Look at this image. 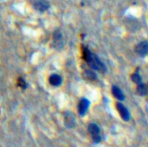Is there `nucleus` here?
Wrapping results in <instances>:
<instances>
[{
	"label": "nucleus",
	"instance_id": "nucleus-1",
	"mask_svg": "<svg viewBox=\"0 0 148 147\" xmlns=\"http://www.w3.org/2000/svg\"><path fill=\"white\" fill-rule=\"evenodd\" d=\"M83 57L85 61L92 69L100 71L102 73L106 71V65L103 64V62L99 58V57L96 54L92 52L86 47L83 48Z\"/></svg>",
	"mask_w": 148,
	"mask_h": 147
},
{
	"label": "nucleus",
	"instance_id": "nucleus-2",
	"mask_svg": "<svg viewBox=\"0 0 148 147\" xmlns=\"http://www.w3.org/2000/svg\"><path fill=\"white\" fill-rule=\"evenodd\" d=\"M88 131L95 143H99L101 141V135H100V129L98 124L94 123H91L88 125Z\"/></svg>",
	"mask_w": 148,
	"mask_h": 147
},
{
	"label": "nucleus",
	"instance_id": "nucleus-3",
	"mask_svg": "<svg viewBox=\"0 0 148 147\" xmlns=\"http://www.w3.org/2000/svg\"><path fill=\"white\" fill-rule=\"evenodd\" d=\"M136 53L140 57H145L148 54V42L143 41L140 42L135 48Z\"/></svg>",
	"mask_w": 148,
	"mask_h": 147
},
{
	"label": "nucleus",
	"instance_id": "nucleus-4",
	"mask_svg": "<svg viewBox=\"0 0 148 147\" xmlns=\"http://www.w3.org/2000/svg\"><path fill=\"white\" fill-rule=\"evenodd\" d=\"M116 106H117L118 111L119 112L121 118H122L125 121H128V120L130 119V113H129L128 110L126 109V107H125L123 104H121V103H119V102L117 103Z\"/></svg>",
	"mask_w": 148,
	"mask_h": 147
},
{
	"label": "nucleus",
	"instance_id": "nucleus-5",
	"mask_svg": "<svg viewBox=\"0 0 148 147\" xmlns=\"http://www.w3.org/2000/svg\"><path fill=\"white\" fill-rule=\"evenodd\" d=\"M49 6H50V5L46 0H38V1L34 4V8L40 12L46 11L49 8Z\"/></svg>",
	"mask_w": 148,
	"mask_h": 147
},
{
	"label": "nucleus",
	"instance_id": "nucleus-6",
	"mask_svg": "<svg viewBox=\"0 0 148 147\" xmlns=\"http://www.w3.org/2000/svg\"><path fill=\"white\" fill-rule=\"evenodd\" d=\"M89 105H90L89 101L86 98H82L79 101V112L81 116H84L86 113V111L89 108Z\"/></svg>",
	"mask_w": 148,
	"mask_h": 147
},
{
	"label": "nucleus",
	"instance_id": "nucleus-7",
	"mask_svg": "<svg viewBox=\"0 0 148 147\" xmlns=\"http://www.w3.org/2000/svg\"><path fill=\"white\" fill-rule=\"evenodd\" d=\"M64 124L68 128H72L75 125V118L71 112H65L64 114Z\"/></svg>",
	"mask_w": 148,
	"mask_h": 147
},
{
	"label": "nucleus",
	"instance_id": "nucleus-8",
	"mask_svg": "<svg viewBox=\"0 0 148 147\" xmlns=\"http://www.w3.org/2000/svg\"><path fill=\"white\" fill-rule=\"evenodd\" d=\"M49 83L53 86H59L62 84V78L58 74H52L49 78Z\"/></svg>",
	"mask_w": 148,
	"mask_h": 147
},
{
	"label": "nucleus",
	"instance_id": "nucleus-9",
	"mask_svg": "<svg viewBox=\"0 0 148 147\" xmlns=\"http://www.w3.org/2000/svg\"><path fill=\"white\" fill-rule=\"evenodd\" d=\"M112 92L113 96H114L117 99H119V100H120V101H122V100L125 99V95H124L123 92H122L118 86L113 85L112 88Z\"/></svg>",
	"mask_w": 148,
	"mask_h": 147
},
{
	"label": "nucleus",
	"instance_id": "nucleus-10",
	"mask_svg": "<svg viewBox=\"0 0 148 147\" xmlns=\"http://www.w3.org/2000/svg\"><path fill=\"white\" fill-rule=\"evenodd\" d=\"M83 77L86 80H90V81H92V80H95L97 79V76L95 73L92 70H86L84 72H83Z\"/></svg>",
	"mask_w": 148,
	"mask_h": 147
},
{
	"label": "nucleus",
	"instance_id": "nucleus-11",
	"mask_svg": "<svg viewBox=\"0 0 148 147\" xmlns=\"http://www.w3.org/2000/svg\"><path fill=\"white\" fill-rule=\"evenodd\" d=\"M53 41H54V45L56 47H58V46L62 47V45H63V39H62V35H61V33L59 31H56L54 33Z\"/></svg>",
	"mask_w": 148,
	"mask_h": 147
},
{
	"label": "nucleus",
	"instance_id": "nucleus-12",
	"mask_svg": "<svg viewBox=\"0 0 148 147\" xmlns=\"http://www.w3.org/2000/svg\"><path fill=\"white\" fill-rule=\"evenodd\" d=\"M147 92H148V88L146 87L145 85H144L142 83L138 84V85L137 87V92H138V95H140V96H145L147 94Z\"/></svg>",
	"mask_w": 148,
	"mask_h": 147
},
{
	"label": "nucleus",
	"instance_id": "nucleus-13",
	"mask_svg": "<svg viewBox=\"0 0 148 147\" xmlns=\"http://www.w3.org/2000/svg\"><path fill=\"white\" fill-rule=\"evenodd\" d=\"M132 80L136 83V84H140L142 79H141V77L139 76V74H138V73H134L133 75H132Z\"/></svg>",
	"mask_w": 148,
	"mask_h": 147
},
{
	"label": "nucleus",
	"instance_id": "nucleus-14",
	"mask_svg": "<svg viewBox=\"0 0 148 147\" xmlns=\"http://www.w3.org/2000/svg\"><path fill=\"white\" fill-rule=\"evenodd\" d=\"M18 85H19L21 88H23V89H25V88L27 87V84H26V82L25 81V79H24L23 78H19V79H18Z\"/></svg>",
	"mask_w": 148,
	"mask_h": 147
}]
</instances>
